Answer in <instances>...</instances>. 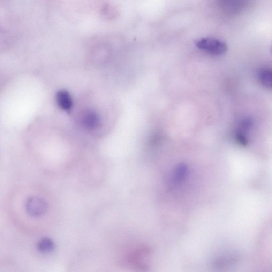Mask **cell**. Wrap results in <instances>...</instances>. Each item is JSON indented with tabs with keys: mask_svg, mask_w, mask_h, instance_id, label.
Listing matches in <instances>:
<instances>
[{
	"mask_svg": "<svg viewBox=\"0 0 272 272\" xmlns=\"http://www.w3.org/2000/svg\"><path fill=\"white\" fill-rule=\"evenodd\" d=\"M195 44L199 49L215 56L224 55L228 51V45L225 42L213 37L201 38Z\"/></svg>",
	"mask_w": 272,
	"mask_h": 272,
	"instance_id": "6da1fadb",
	"label": "cell"
},
{
	"mask_svg": "<svg viewBox=\"0 0 272 272\" xmlns=\"http://www.w3.org/2000/svg\"><path fill=\"white\" fill-rule=\"evenodd\" d=\"M47 209V204L43 199L38 197L29 198L26 203L28 214L33 217L42 216Z\"/></svg>",
	"mask_w": 272,
	"mask_h": 272,
	"instance_id": "7a4b0ae2",
	"label": "cell"
},
{
	"mask_svg": "<svg viewBox=\"0 0 272 272\" xmlns=\"http://www.w3.org/2000/svg\"><path fill=\"white\" fill-rule=\"evenodd\" d=\"M100 118L93 110H86L81 115V123L87 130L93 131L100 125Z\"/></svg>",
	"mask_w": 272,
	"mask_h": 272,
	"instance_id": "3957f363",
	"label": "cell"
},
{
	"mask_svg": "<svg viewBox=\"0 0 272 272\" xmlns=\"http://www.w3.org/2000/svg\"><path fill=\"white\" fill-rule=\"evenodd\" d=\"M247 3V1L239 0H224L220 2V5L225 13L235 14L245 9L248 5Z\"/></svg>",
	"mask_w": 272,
	"mask_h": 272,
	"instance_id": "277c9868",
	"label": "cell"
},
{
	"mask_svg": "<svg viewBox=\"0 0 272 272\" xmlns=\"http://www.w3.org/2000/svg\"><path fill=\"white\" fill-rule=\"evenodd\" d=\"M56 101L58 107L66 111L71 110L73 105V99L71 94L65 90H59L56 95Z\"/></svg>",
	"mask_w": 272,
	"mask_h": 272,
	"instance_id": "5b68a950",
	"label": "cell"
},
{
	"mask_svg": "<svg viewBox=\"0 0 272 272\" xmlns=\"http://www.w3.org/2000/svg\"><path fill=\"white\" fill-rule=\"evenodd\" d=\"M261 84L268 88H272V69H264L259 73Z\"/></svg>",
	"mask_w": 272,
	"mask_h": 272,
	"instance_id": "8992f818",
	"label": "cell"
},
{
	"mask_svg": "<svg viewBox=\"0 0 272 272\" xmlns=\"http://www.w3.org/2000/svg\"><path fill=\"white\" fill-rule=\"evenodd\" d=\"M55 244L53 241L48 238L42 239L38 244V249L43 253H48L54 250Z\"/></svg>",
	"mask_w": 272,
	"mask_h": 272,
	"instance_id": "52a82bcc",
	"label": "cell"
},
{
	"mask_svg": "<svg viewBox=\"0 0 272 272\" xmlns=\"http://www.w3.org/2000/svg\"><path fill=\"white\" fill-rule=\"evenodd\" d=\"M271 52L272 54V43L271 45Z\"/></svg>",
	"mask_w": 272,
	"mask_h": 272,
	"instance_id": "ba28073f",
	"label": "cell"
}]
</instances>
